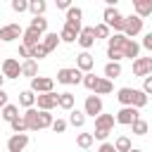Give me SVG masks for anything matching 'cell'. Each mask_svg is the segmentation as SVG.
<instances>
[{
	"mask_svg": "<svg viewBox=\"0 0 152 152\" xmlns=\"http://www.w3.org/2000/svg\"><path fill=\"white\" fill-rule=\"evenodd\" d=\"M66 126H69V124H66V119H55L50 128H52L55 133H64V131H66Z\"/></svg>",
	"mask_w": 152,
	"mask_h": 152,
	"instance_id": "cell-39",
	"label": "cell"
},
{
	"mask_svg": "<svg viewBox=\"0 0 152 152\" xmlns=\"http://www.w3.org/2000/svg\"><path fill=\"white\" fill-rule=\"evenodd\" d=\"M112 145H114V150H116V152H131V150H133V145H131V138H128V135H119Z\"/></svg>",
	"mask_w": 152,
	"mask_h": 152,
	"instance_id": "cell-29",
	"label": "cell"
},
{
	"mask_svg": "<svg viewBox=\"0 0 152 152\" xmlns=\"http://www.w3.org/2000/svg\"><path fill=\"white\" fill-rule=\"evenodd\" d=\"M57 107L71 112L74 109V95L71 93H57Z\"/></svg>",
	"mask_w": 152,
	"mask_h": 152,
	"instance_id": "cell-25",
	"label": "cell"
},
{
	"mask_svg": "<svg viewBox=\"0 0 152 152\" xmlns=\"http://www.w3.org/2000/svg\"><path fill=\"white\" fill-rule=\"evenodd\" d=\"M83 86L88 90H93L95 95H109L114 90V83L112 81H107L104 76H95L93 71L90 74H83Z\"/></svg>",
	"mask_w": 152,
	"mask_h": 152,
	"instance_id": "cell-2",
	"label": "cell"
},
{
	"mask_svg": "<svg viewBox=\"0 0 152 152\" xmlns=\"http://www.w3.org/2000/svg\"><path fill=\"white\" fill-rule=\"evenodd\" d=\"M57 7H59V10H69L71 2H69V0H57Z\"/></svg>",
	"mask_w": 152,
	"mask_h": 152,
	"instance_id": "cell-45",
	"label": "cell"
},
{
	"mask_svg": "<svg viewBox=\"0 0 152 152\" xmlns=\"http://www.w3.org/2000/svg\"><path fill=\"white\" fill-rule=\"evenodd\" d=\"M40 40H43V33H38V31H33V28H24V36H21V45L24 48H36V45H40Z\"/></svg>",
	"mask_w": 152,
	"mask_h": 152,
	"instance_id": "cell-17",
	"label": "cell"
},
{
	"mask_svg": "<svg viewBox=\"0 0 152 152\" xmlns=\"http://www.w3.org/2000/svg\"><path fill=\"white\" fill-rule=\"evenodd\" d=\"M12 10L19 12V14L26 12V10H28V0H12Z\"/></svg>",
	"mask_w": 152,
	"mask_h": 152,
	"instance_id": "cell-40",
	"label": "cell"
},
{
	"mask_svg": "<svg viewBox=\"0 0 152 152\" xmlns=\"http://www.w3.org/2000/svg\"><path fill=\"white\" fill-rule=\"evenodd\" d=\"M0 74H2L5 78H19V76H21V62H19V59H14V57L2 59Z\"/></svg>",
	"mask_w": 152,
	"mask_h": 152,
	"instance_id": "cell-6",
	"label": "cell"
},
{
	"mask_svg": "<svg viewBox=\"0 0 152 152\" xmlns=\"http://www.w3.org/2000/svg\"><path fill=\"white\" fill-rule=\"evenodd\" d=\"M138 57H140V45L128 38L124 43V59H138Z\"/></svg>",
	"mask_w": 152,
	"mask_h": 152,
	"instance_id": "cell-21",
	"label": "cell"
},
{
	"mask_svg": "<svg viewBox=\"0 0 152 152\" xmlns=\"http://www.w3.org/2000/svg\"><path fill=\"white\" fill-rule=\"evenodd\" d=\"M76 43L83 48V52H88V50L95 45V31H93V26H83L81 33H78V40H76Z\"/></svg>",
	"mask_w": 152,
	"mask_h": 152,
	"instance_id": "cell-14",
	"label": "cell"
},
{
	"mask_svg": "<svg viewBox=\"0 0 152 152\" xmlns=\"http://www.w3.org/2000/svg\"><path fill=\"white\" fill-rule=\"evenodd\" d=\"M93 31H95V40L97 38H107L109 40V36H112V28L107 24H97V26H93Z\"/></svg>",
	"mask_w": 152,
	"mask_h": 152,
	"instance_id": "cell-34",
	"label": "cell"
},
{
	"mask_svg": "<svg viewBox=\"0 0 152 152\" xmlns=\"http://www.w3.org/2000/svg\"><path fill=\"white\" fill-rule=\"evenodd\" d=\"M116 100L121 102V107H135V109H140V107L147 104L150 97L142 90H138V88H119L116 90Z\"/></svg>",
	"mask_w": 152,
	"mask_h": 152,
	"instance_id": "cell-1",
	"label": "cell"
},
{
	"mask_svg": "<svg viewBox=\"0 0 152 152\" xmlns=\"http://www.w3.org/2000/svg\"><path fill=\"white\" fill-rule=\"evenodd\" d=\"M10 126H12V131H14V133H24V131H26V121H24V116H17Z\"/></svg>",
	"mask_w": 152,
	"mask_h": 152,
	"instance_id": "cell-37",
	"label": "cell"
},
{
	"mask_svg": "<svg viewBox=\"0 0 152 152\" xmlns=\"http://www.w3.org/2000/svg\"><path fill=\"white\" fill-rule=\"evenodd\" d=\"M133 12H135V17H140L145 21V17L152 14V0H133Z\"/></svg>",
	"mask_w": 152,
	"mask_h": 152,
	"instance_id": "cell-19",
	"label": "cell"
},
{
	"mask_svg": "<svg viewBox=\"0 0 152 152\" xmlns=\"http://www.w3.org/2000/svg\"><path fill=\"white\" fill-rule=\"evenodd\" d=\"M59 40H62V43H76V40H78V33H76L74 28H69V26H62Z\"/></svg>",
	"mask_w": 152,
	"mask_h": 152,
	"instance_id": "cell-31",
	"label": "cell"
},
{
	"mask_svg": "<svg viewBox=\"0 0 152 152\" xmlns=\"http://www.w3.org/2000/svg\"><path fill=\"white\" fill-rule=\"evenodd\" d=\"M43 57H48V50H45L43 45L31 48V59H43Z\"/></svg>",
	"mask_w": 152,
	"mask_h": 152,
	"instance_id": "cell-38",
	"label": "cell"
},
{
	"mask_svg": "<svg viewBox=\"0 0 152 152\" xmlns=\"http://www.w3.org/2000/svg\"><path fill=\"white\" fill-rule=\"evenodd\" d=\"M81 17H83V12H81V7H69L66 10V21H64V26H69V28H74L76 33H81Z\"/></svg>",
	"mask_w": 152,
	"mask_h": 152,
	"instance_id": "cell-13",
	"label": "cell"
},
{
	"mask_svg": "<svg viewBox=\"0 0 152 152\" xmlns=\"http://www.w3.org/2000/svg\"><path fill=\"white\" fill-rule=\"evenodd\" d=\"M140 31H142V19H140V17H135V14L126 17V24H124V36L133 40Z\"/></svg>",
	"mask_w": 152,
	"mask_h": 152,
	"instance_id": "cell-10",
	"label": "cell"
},
{
	"mask_svg": "<svg viewBox=\"0 0 152 152\" xmlns=\"http://www.w3.org/2000/svg\"><path fill=\"white\" fill-rule=\"evenodd\" d=\"M142 93L150 97L152 95V76H147V78H142Z\"/></svg>",
	"mask_w": 152,
	"mask_h": 152,
	"instance_id": "cell-41",
	"label": "cell"
},
{
	"mask_svg": "<svg viewBox=\"0 0 152 152\" xmlns=\"http://www.w3.org/2000/svg\"><path fill=\"white\" fill-rule=\"evenodd\" d=\"M5 104H7V93H5L2 88H0V109H2Z\"/></svg>",
	"mask_w": 152,
	"mask_h": 152,
	"instance_id": "cell-46",
	"label": "cell"
},
{
	"mask_svg": "<svg viewBox=\"0 0 152 152\" xmlns=\"http://www.w3.org/2000/svg\"><path fill=\"white\" fill-rule=\"evenodd\" d=\"M24 121H26V131H40V124H38V109H26L24 112Z\"/></svg>",
	"mask_w": 152,
	"mask_h": 152,
	"instance_id": "cell-20",
	"label": "cell"
},
{
	"mask_svg": "<svg viewBox=\"0 0 152 152\" xmlns=\"http://www.w3.org/2000/svg\"><path fill=\"white\" fill-rule=\"evenodd\" d=\"M19 104L26 107V109H31V107L36 104V93H33V90H21V93H19Z\"/></svg>",
	"mask_w": 152,
	"mask_h": 152,
	"instance_id": "cell-28",
	"label": "cell"
},
{
	"mask_svg": "<svg viewBox=\"0 0 152 152\" xmlns=\"http://www.w3.org/2000/svg\"><path fill=\"white\" fill-rule=\"evenodd\" d=\"M36 102H38V109L40 112H50L57 107V93H43V95H36Z\"/></svg>",
	"mask_w": 152,
	"mask_h": 152,
	"instance_id": "cell-15",
	"label": "cell"
},
{
	"mask_svg": "<svg viewBox=\"0 0 152 152\" xmlns=\"http://www.w3.org/2000/svg\"><path fill=\"white\" fill-rule=\"evenodd\" d=\"M0 66H2V59H0Z\"/></svg>",
	"mask_w": 152,
	"mask_h": 152,
	"instance_id": "cell-49",
	"label": "cell"
},
{
	"mask_svg": "<svg viewBox=\"0 0 152 152\" xmlns=\"http://www.w3.org/2000/svg\"><path fill=\"white\" fill-rule=\"evenodd\" d=\"M2 83H5V76H2V74H0V88H2Z\"/></svg>",
	"mask_w": 152,
	"mask_h": 152,
	"instance_id": "cell-47",
	"label": "cell"
},
{
	"mask_svg": "<svg viewBox=\"0 0 152 152\" xmlns=\"http://www.w3.org/2000/svg\"><path fill=\"white\" fill-rule=\"evenodd\" d=\"M142 48L152 52V31H150V33H145V38H142Z\"/></svg>",
	"mask_w": 152,
	"mask_h": 152,
	"instance_id": "cell-42",
	"label": "cell"
},
{
	"mask_svg": "<svg viewBox=\"0 0 152 152\" xmlns=\"http://www.w3.org/2000/svg\"><path fill=\"white\" fill-rule=\"evenodd\" d=\"M131 152H142V150H138V147H133V150H131Z\"/></svg>",
	"mask_w": 152,
	"mask_h": 152,
	"instance_id": "cell-48",
	"label": "cell"
},
{
	"mask_svg": "<svg viewBox=\"0 0 152 152\" xmlns=\"http://www.w3.org/2000/svg\"><path fill=\"white\" fill-rule=\"evenodd\" d=\"M133 74L140 76V78L152 76V57H138V59H133Z\"/></svg>",
	"mask_w": 152,
	"mask_h": 152,
	"instance_id": "cell-11",
	"label": "cell"
},
{
	"mask_svg": "<svg viewBox=\"0 0 152 152\" xmlns=\"http://www.w3.org/2000/svg\"><path fill=\"white\" fill-rule=\"evenodd\" d=\"M19 57H26V59H31V50H28V48H24V45H19Z\"/></svg>",
	"mask_w": 152,
	"mask_h": 152,
	"instance_id": "cell-44",
	"label": "cell"
},
{
	"mask_svg": "<svg viewBox=\"0 0 152 152\" xmlns=\"http://www.w3.org/2000/svg\"><path fill=\"white\" fill-rule=\"evenodd\" d=\"M112 128H114V114H100L97 119H95V131H93V138H97V140H107V135L112 133Z\"/></svg>",
	"mask_w": 152,
	"mask_h": 152,
	"instance_id": "cell-3",
	"label": "cell"
},
{
	"mask_svg": "<svg viewBox=\"0 0 152 152\" xmlns=\"http://www.w3.org/2000/svg\"><path fill=\"white\" fill-rule=\"evenodd\" d=\"M21 76L36 78V76H38V62H36V59H24V62H21Z\"/></svg>",
	"mask_w": 152,
	"mask_h": 152,
	"instance_id": "cell-22",
	"label": "cell"
},
{
	"mask_svg": "<svg viewBox=\"0 0 152 152\" xmlns=\"http://www.w3.org/2000/svg\"><path fill=\"white\" fill-rule=\"evenodd\" d=\"M45 10H48L45 0H28V12H31L33 17H43Z\"/></svg>",
	"mask_w": 152,
	"mask_h": 152,
	"instance_id": "cell-27",
	"label": "cell"
},
{
	"mask_svg": "<svg viewBox=\"0 0 152 152\" xmlns=\"http://www.w3.org/2000/svg\"><path fill=\"white\" fill-rule=\"evenodd\" d=\"M135 119H140V112H138L135 107H121V109L116 112V116H114V121L121 124V126H131Z\"/></svg>",
	"mask_w": 152,
	"mask_h": 152,
	"instance_id": "cell-9",
	"label": "cell"
},
{
	"mask_svg": "<svg viewBox=\"0 0 152 152\" xmlns=\"http://www.w3.org/2000/svg\"><path fill=\"white\" fill-rule=\"evenodd\" d=\"M28 28H33V31H38V33H48V19H43V17H33L31 24H28Z\"/></svg>",
	"mask_w": 152,
	"mask_h": 152,
	"instance_id": "cell-32",
	"label": "cell"
},
{
	"mask_svg": "<svg viewBox=\"0 0 152 152\" xmlns=\"http://www.w3.org/2000/svg\"><path fill=\"white\" fill-rule=\"evenodd\" d=\"M66 124H71L74 128H81V126L86 124V114H83V112H78V109H71V112H69V121H66Z\"/></svg>",
	"mask_w": 152,
	"mask_h": 152,
	"instance_id": "cell-30",
	"label": "cell"
},
{
	"mask_svg": "<svg viewBox=\"0 0 152 152\" xmlns=\"http://www.w3.org/2000/svg\"><path fill=\"white\" fill-rule=\"evenodd\" d=\"M95 142V138H93V133H78L76 135V145L78 147H83V150H90V145Z\"/></svg>",
	"mask_w": 152,
	"mask_h": 152,
	"instance_id": "cell-33",
	"label": "cell"
},
{
	"mask_svg": "<svg viewBox=\"0 0 152 152\" xmlns=\"http://www.w3.org/2000/svg\"><path fill=\"white\" fill-rule=\"evenodd\" d=\"M97 152H116V150H114V145H112V142H102Z\"/></svg>",
	"mask_w": 152,
	"mask_h": 152,
	"instance_id": "cell-43",
	"label": "cell"
},
{
	"mask_svg": "<svg viewBox=\"0 0 152 152\" xmlns=\"http://www.w3.org/2000/svg\"><path fill=\"white\" fill-rule=\"evenodd\" d=\"M52 121H55V119H52L50 112H40V109H38V124H40V131H43V128H50Z\"/></svg>",
	"mask_w": 152,
	"mask_h": 152,
	"instance_id": "cell-35",
	"label": "cell"
},
{
	"mask_svg": "<svg viewBox=\"0 0 152 152\" xmlns=\"http://www.w3.org/2000/svg\"><path fill=\"white\" fill-rule=\"evenodd\" d=\"M131 128H133V135H145L147 133V121L145 119H135L131 124Z\"/></svg>",
	"mask_w": 152,
	"mask_h": 152,
	"instance_id": "cell-36",
	"label": "cell"
},
{
	"mask_svg": "<svg viewBox=\"0 0 152 152\" xmlns=\"http://www.w3.org/2000/svg\"><path fill=\"white\" fill-rule=\"evenodd\" d=\"M121 76V64L119 62H107L104 64V78L107 81H114V78H119Z\"/></svg>",
	"mask_w": 152,
	"mask_h": 152,
	"instance_id": "cell-24",
	"label": "cell"
},
{
	"mask_svg": "<svg viewBox=\"0 0 152 152\" xmlns=\"http://www.w3.org/2000/svg\"><path fill=\"white\" fill-rule=\"evenodd\" d=\"M26 145H28V135L26 133H14L7 140V152H24Z\"/></svg>",
	"mask_w": 152,
	"mask_h": 152,
	"instance_id": "cell-16",
	"label": "cell"
},
{
	"mask_svg": "<svg viewBox=\"0 0 152 152\" xmlns=\"http://www.w3.org/2000/svg\"><path fill=\"white\" fill-rule=\"evenodd\" d=\"M59 43H62V40H59V36H57V33H45V36H43V40H40V45L48 50V55H50Z\"/></svg>",
	"mask_w": 152,
	"mask_h": 152,
	"instance_id": "cell-23",
	"label": "cell"
},
{
	"mask_svg": "<svg viewBox=\"0 0 152 152\" xmlns=\"http://www.w3.org/2000/svg\"><path fill=\"white\" fill-rule=\"evenodd\" d=\"M83 114L97 119V116L102 114V97H100V95H88V97H86V104H83Z\"/></svg>",
	"mask_w": 152,
	"mask_h": 152,
	"instance_id": "cell-8",
	"label": "cell"
},
{
	"mask_svg": "<svg viewBox=\"0 0 152 152\" xmlns=\"http://www.w3.org/2000/svg\"><path fill=\"white\" fill-rule=\"evenodd\" d=\"M102 24H107L109 28H114L116 33H124V24H126V17L116 10V7H104V12H102Z\"/></svg>",
	"mask_w": 152,
	"mask_h": 152,
	"instance_id": "cell-4",
	"label": "cell"
},
{
	"mask_svg": "<svg viewBox=\"0 0 152 152\" xmlns=\"http://www.w3.org/2000/svg\"><path fill=\"white\" fill-rule=\"evenodd\" d=\"M28 90H33V93H38V95L52 93V90H55V81H52L50 76H36V78H31V88H28Z\"/></svg>",
	"mask_w": 152,
	"mask_h": 152,
	"instance_id": "cell-7",
	"label": "cell"
},
{
	"mask_svg": "<svg viewBox=\"0 0 152 152\" xmlns=\"http://www.w3.org/2000/svg\"><path fill=\"white\" fill-rule=\"evenodd\" d=\"M21 36H24V28L19 24H5L0 28V40H5V43H12V40H17Z\"/></svg>",
	"mask_w": 152,
	"mask_h": 152,
	"instance_id": "cell-12",
	"label": "cell"
},
{
	"mask_svg": "<svg viewBox=\"0 0 152 152\" xmlns=\"http://www.w3.org/2000/svg\"><path fill=\"white\" fill-rule=\"evenodd\" d=\"M0 116H2L5 121H10V124H12V121H14L17 116H19V107H17V104H10V102H7V104H5L2 109H0Z\"/></svg>",
	"mask_w": 152,
	"mask_h": 152,
	"instance_id": "cell-26",
	"label": "cell"
},
{
	"mask_svg": "<svg viewBox=\"0 0 152 152\" xmlns=\"http://www.w3.org/2000/svg\"><path fill=\"white\" fill-rule=\"evenodd\" d=\"M57 83H64V86H78L83 83V71H78L76 66H64L57 71Z\"/></svg>",
	"mask_w": 152,
	"mask_h": 152,
	"instance_id": "cell-5",
	"label": "cell"
},
{
	"mask_svg": "<svg viewBox=\"0 0 152 152\" xmlns=\"http://www.w3.org/2000/svg\"><path fill=\"white\" fill-rule=\"evenodd\" d=\"M93 66H95V59H93V55H90V52H81V55H76V69H78V71L90 74V71H93Z\"/></svg>",
	"mask_w": 152,
	"mask_h": 152,
	"instance_id": "cell-18",
	"label": "cell"
}]
</instances>
